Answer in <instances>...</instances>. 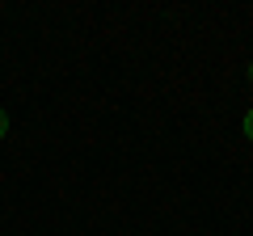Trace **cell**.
I'll return each instance as SVG.
<instances>
[{
  "label": "cell",
  "instance_id": "3",
  "mask_svg": "<svg viewBox=\"0 0 253 236\" xmlns=\"http://www.w3.org/2000/svg\"><path fill=\"white\" fill-rule=\"evenodd\" d=\"M249 80H253V64H249Z\"/></svg>",
  "mask_w": 253,
  "mask_h": 236
},
{
  "label": "cell",
  "instance_id": "2",
  "mask_svg": "<svg viewBox=\"0 0 253 236\" xmlns=\"http://www.w3.org/2000/svg\"><path fill=\"white\" fill-rule=\"evenodd\" d=\"M245 135L253 139V110H249V114H245Z\"/></svg>",
  "mask_w": 253,
  "mask_h": 236
},
{
  "label": "cell",
  "instance_id": "1",
  "mask_svg": "<svg viewBox=\"0 0 253 236\" xmlns=\"http://www.w3.org/2000/svg\"><path fill=\"white\" fill-rule=\"evenodd\" d=\"M9 135V114H4V110H0V139Z\"/></svg>",
  "mask_w": 253,
  "mask_h": 236
}]
</instances>
